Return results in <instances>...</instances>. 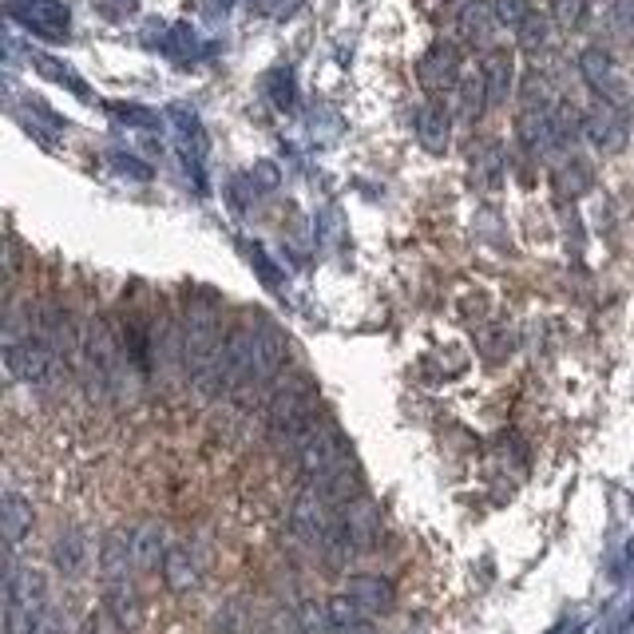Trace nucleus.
<instances>
[{
  "label": "nucleus",
  "mask_w": 634,
  "mask_h": 634,
  "mask_svg": "<svg viewBox=\"0 0 634 634\" xmlns=\"http://www.w3.org/2000/svg\"><path fill=\"white\" fill-rule=\"evenodd\" d=\"M107 611L119 627H139L143 607H139V595H135L131 579L127 583H107Z\"/></svg>",
  "instance_id": "nucleus-14"
},
{
  "label": "nucleus",
  "mask_w": 634,
  "mask_h": 634,
  "mask_svg": "<svg viewBox=\"0 0 634 634\" xmlns=\"http://www.w3.org/2000/svg\"><path fill=\"white\" fill-rule=\"evenodd\" d=\"M298 464H302L310 488H325L333 476H341V472L353 468L349 448H345V440H341V432H337L333 424H321V428L314 424V428L302 436V444H298Z\"/></svg>",
  "instance_id": "nucleus-2"
},
{
  "label": "nucleus",
  "mask_w": 634,
  "mask_h": 634,
  "mask_svg": "<svg viewBox=\"0 0 634 634\" xmlns=\"http://www.w3.org/2000/svg\"><path fill=\"white\" fill-rule=\"evenodd\" d=\"M583 131H587L599 147H607V151H619V147L627 143V123H623V111H619V107H611V104H603V100L583 115Z\"/></svg>",
  "instance_id": "nucleus-7"
},
{
  "label": "nucleus",
  "mask_w": 634,
  "mask_h": 634,
  "mask_svg": "<svg viewBox=\"0 0 634 634\" xmlns=\"http://www.w3.org/2000/svg\"><path fill=\"white\" fill-rule=\"evenodd\" d=\"M314 409H317V393L310 381H302V377L282 381V385L270 393V401H266L270 432H274L278 440H286V444L298 452L302 436L314 428Z\"/></svg>",
  "instance_id": "nucleus-1"
},
{
  "label": "nucleus",
  "mask_w": 634,
  "mask_h": 634,
  "mask_svg": "<svg viewBox=\"0 0 634 634\" xmlns=\"http://www.w3.org/2000/svg\"><path fill=\"white\" fill-rule=\"evenodd\" d=\"M131 559L139 571H155L163 559H167V547H163V531L159 524H143V528L131 531Z\"/></svg>",
  "instance_id": "nucleus-13"
},
{
  "label": "nucleus",
  "mask_w": 634,
  "mask_h": 634,
  "mask_svg": "<svg viewBox=\"0 0 634 634\" xmlns=\"http://www.w3.org/2000/svg\"><path fill=\"white\" fill-rule=\"evenodd\" d=\"M52 559H56V567H60L64 575H76V571L84 567V559H88V547H84V539H80L76 531H64V535L56 539V547H52Z\"/></svg>",
  "instance_id": "nucleus-16"
},
{
  "label": "nucleus",
  "mask_w": 634,
  "mask_h": 634,
  "mask_svg": "<svg viewBox=\"0 0 634 634\" xmlns=\"http://www.w3.org/2000/svg\"><path fill=\"white\" fill-rule=\"evenodd\" d=\"M583 76H587V84L599 92V100L611 107H627V92H623V84H619V76H615V64L607 60V52H599V48H587L583 52Z\"/></svg>",
  "instance_id": "nucleus-6"
},
{
  "label": "nucleus",
  "mask_w": 634,
  "mask_h": 634,
  "mask_svg": "<svg viewBox=\"0 0 634 634\" xmlns=\"http://www.w3.org/2000/svg\"><path fill=\"white\" fill-rule=\"evenodd\" d=\"M0 520H4V539H8V547H16V543L28 535V528H32V504L20 500L16 492H8L4 504H0Z\"/></svg>",
  "instance_id": "nucleus-15"
},
{
  "label": "nucleus",
  "mask_w": 634,
  "mask_h": 634,
  "mask_svg": "<svg viewBox=\"0 0 634 634\" xmlns=\"http://www.w3.org/2000/svg\"><path fill=\"white\" fill-rule=\"evenodd\" d=\"M579 631H583L579 623H563V627H555V631H551V634H579Z\"/></svg>",
  "instance_id": "nucleus-23"
},
{
  "label": "nucleus",
  "mask_w": 634,
  "mask_h": 634,
  "mask_svg": "<svg viewBox=\"0 0 634 634\" xmlns=\"http://www.w3.org/2000/svg\"><path fill=\"white\" fill-rule=\"evenodd\" d=\"M163 579L171 591H191L199 583V563H195V551L175 543L167 547V559H163Z\"/></svg>",
  "instance_id": "nucleus-12"
},
{
  "label": "nucleus",
  "mask_w": 634,
  "mask_h": 634,
  "mask_svg": "<svg viewBox=\"0 0 634 634\" xmlns=\"http://www.w3.org/2000/svg\"><path fill=\"white\" fill-rule=\"evenodd\" d=\"M4 365H8V377H12V381L52 385L60 357H56L48 345H40L36 337H16V341H4Z\"/></svg>",
  "instance_id": "nucleus-3"
},
{
  "label": "nucleus",
  "mask_w": 634,
  "mask_h": 634,
  "mask_svg": "<svg viewBox=\"0 0 634 634\" xmlns=\"http://www.w3.org/2000/svg\"><path fill=\"white\" fill-rule=\"evenodd\" d=\"M587 16V0H555V20L563 28H575Z\"/></svg>",
  "instance_id": "nucleus-21"
},
{
  "label": "nucleus",
  "mask_w": 634,
  "mask_h": 634,
  "mask_svg": "<svg viewBox=\"0 0 634 634\" xmlns=\"http://www.w3.org/2000/svg\"><path fill=\"white\" fill-rule=\"evenodd\" d=\"M492 8H496V16H500V24H508V28H520L531 16L528 0H492Z\"/></svg>",
  "instance_id": "nucleus-19"
},
{
  "label": "nucleus",
  "mask_w": 634,
  "mask_h": 634,
  "mask_svg": "<svg viewBox=\"0 0 634 634\" xmlns=\"http://www.w3.org/2000/svg\"><path fill=\"white\" fill-rule=\"evenodd\" d=\"M345 595L365 611V615H381L393 607V583L381 579V575H353Z\"/></svg>",
  "instance_id": "nucleus-10"
},
{
  "label": "nucleus",
  "mask_w": 634,
  "mask_h": 634,
  "mask_svg": "<svg viewBox=\"0 0 634 634\" xmlns=\"http://www.w3.org/2000/svg\"><path fill=\"white\" fill-rule=\"evenodd\" d=\"M417 139H421L428 151H444L448 139H452V115L444 100H428V104L417 111Z\"/></svg>",
  "instance_id": "nucleus-11"
},
{
  "label": "nucleus",
  "mask_w": 634,
  "mask_h": 634,
  "mask_svg": "<svg viewBox=\"0 0 634 634\" xmlns=\"http://www.w3.org/2000/svg\"><path fill=\"white\" fill-rule=\"evenodd\" d=\"M12 20L44 40H68V28H72V12L60 4V0H12L8 4Z\"/></svg>",
  "instance_id": "nucleus-4"
},
{
  "label": "nucleus",
  "mask_w": 634,
  "mask_h": 634,
  "mask_svg": "<svg viewBox=\"0 0 634 634\" xmlns=\"http://www.w3.org/2000/svg\"><path fill=\"white\" fill-rule=\"evenodd\" d=\"M480 76H484V88H488V104H504L508 92H512V80H516V60L508 48H488L484 60H480Z\"/></svg>",
  "instance_id": "nucleus-8"
},
{
  "label": "nucleus",
  "mask_w": 634,
  "mask_h": 634,
  "mask_svg": "<svg viewBox=\"0 0 634 634\" xmlns=\"http://www.w3.org/2000/svg\"><path fill=\"white\" fill-rule=\"evenodd\" d=\"M484 107H492V104H488L484 76H480V72H472V76H464V80H460V115L476 123V119L484 115Z\"/></svg>",
  "instance_id": "nucleus-17"
},
{
  "label": "nucleus",
  "mask_w": 634,
  "mask_h": 634,
  "mask_svg": "<svg viewBox=\"0 0 634 634\" xmlns=\"http://www.w3.org/2000/svg\"><path fill=\"white\" fill-rule=\"evenodd\" d=\"M476 171H480V179H484L488 187L500 179V147H496V143H488V147L480 151V163H476Z\"/></svg>",
  "instance_id": "nucleus-20"
},
{
  "label": "nucleus",
  "mask_w": 634,
  "mask_h": 634,
  "mask_svg": "<svg viewBox=\"0 0 634 634\" xmlns=\"http://www.w3.org/2000/svg\"><path fill=\"white\" fill-rule=\"evenodd\" d=\"M119 631H123V627H119L111 615H92V619H88V631L84 634H119Z\"/></svg>",
  "instance_id": "nucleus-22"
},
{
  "label": "nucleus",
  "mask_w": 634,
  "mask_h": 634,
  "mask_svg": "<svg viewBox=\"0 0 634 634\" xmlns=\"http://www.w3.org/2000/svg\"><path fill=\"white\" fill-rule=\"evenodd\" d=\"M496 24H500V16H496L492 0H468V4L460 8V36H464V44H472V48H488Z\"/></svg>",
  "instance_id": "nucleus-9"
},
{
  "label": "nucleus",
  "mask_w": 634,
  "mask_h": 634,
  "mask_svg": "<svg viewBox=\"0 0 634 634\" xmlns=\"http://www.w3.org/2000/svg\"><path fill=\"white\" fill-rule=\"evenodd\" d=\"M421 84L432 100L460 88V52L452 44H432L428 48V56L421 60Z\"/></svg>",
  "instance_id": "nucleus-5"
},
{
  "label": "nucleus",
  "mask_w": 634,
  "mask_h": 634,
  "mask_svg": "<svg viewBox=\"0 0 634 634\" xmlns=\"http://www.w3.org/2000/svg\"><path fill=\"white\" fill-rule=\"evenodd\" d=\"M516 32H520V48H528V52H539V48H543V40H547V20L531 12L528 20H524V24L516 28Z\"/></svg>",
  "instance_id": "nucleus-18"
}]
</instances>
